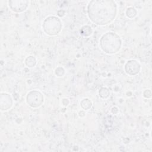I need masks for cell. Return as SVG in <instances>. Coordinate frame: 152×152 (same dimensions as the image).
I'll use <instances>...</instances> for the list:
<instances>
[{
    "mask_svg": "<svg viewBox=\"0 0 152 152\" xmlns=\"http://www.w3.org/2000/svg\"><path fill=\"white\" fill-rule=\"evenodd\" d=\"M25 62H26V64L27 66L31 68V67L34 66V65H36V61L35 58L33 56H28L26 58V59L25 61Z\"/></svg>",
    "mask_w": 152,
    "mask_h": 152,
    "instance_id": "obj_10",
    "label": "cell"
},
{
    "mask_svg": "<svg viewBox=\"0 0 152 152\" xmlns=\"http://www.w3.org/2000/svg\"><path fill=\"white\" fill-rule=\"evenodd\" d=\"M121 45L122 42L119 36L112 32H108L103 34L100 40L102 50L108 54H113L118 52Z\"/></svg>",
    "mask_w": 152,
    "mask_h": 152,
    "instance_id": "obj_2",
    "label": "cell"
},
{
    "mask_svg": "<svg viewBox=\"0 0 152 152\" xmlns=\"http://www.w3.org/2000/svg\"><path fill=\"white\" fill-rule=\"evenodd\" d=\"M64 72V69L61 67H58L55 69V74L59 77L62 76Z\"/></svg>",
    "mask_w": 152,
    "mask_h": 152,
    "instance_id": "obj_13",
    "label": "cell"
},
{
    "mask_svg": "<svg viewBox=\"0 0 152 152\" xmlns=\"http://www.w3.org/2000/svg\"><path fill=\"white\" fill-rule=\"evenodd\" d=\"M26 102L30 106L32 107H37L43 103V96L39 91H31L27 95Z\"/></svg>",
    "mask_w": 152,
    "mask_h": 152,
    "instance_id": "obj_4",
    "label": "cell"
},
{
    "mask_svg": "<svg viewBox=\"0 0 152 152\" xmlns=\"http://www.w3.org/2000/svg\"><path fill=\"white\" fill-rule=\"evenodd\" d=\"M90 19L98 25L111 23L116 17V5L113 1H91L87 7Z\"/></svg>",
    "mask_w": 152,
    "mask_h": 152,
    "instance_id": "obj_1",
    "label": "cell"
},
{
    "mask_svg": "<svg viewBox=\"0 0 152 152\" xmlns=\"http://www.w3.org/2000/svg\"><path fill=\"white\" fill-rule=\"evenodd\" d=\"M27 1H9L10 8L15 12H21L24 11L28 6Z\"/></svg>",
    "mask_w": 152,
    "mask_h": 152,
    "instance_id": "obj_6",
    "label": "cell"
},
{
    "mask_svg": "<svg viewBox=\"0 0 152 152\" xmlns=\"http://www.w3.org/2000/svg\"><path fill=\"white\" fill-rule=\"evenodd\" d=\"M109 94H110V93H109L108 89H107L106 88L103 87L99 91V95L103 99L107 98L109 96Z\"/></svg>",
    "mask_w": 152,
    "mask_h": 152,
    "instance_id": "obj_12",
    "label": "cell"
},
{
    "mask_svg": "<svg viewBox=\"0 0 152 152\" xmlns=\"http://www.w3.org/2000/svg\"><path fill=\"white\" fill-rule=\"evenodd\" d=\"M44 31L48 35L54 36L58 34L62 28L61 20L56 17L50 16L47 17L42 25Z\"/></svg>",
    "mask_w": 152,
    "mask_h": 152,
    "instance_id": "obj_3",
    "label": "cell"
},
{
    "mask_svg": "<svg viewBox=\"0 0 152 152\" xmlns=\"http://www.w3.org/2000/svg\"><path fill=\"white\" fill-rule=\"evenodd\" d=\"M125 70L128 75H135L140 72V65L137 61L130 60L125 64Z\"/></svg>",
    "mask_w": 152,
    "mask_h": 152,
    "instance_id": "obj_5",
    "label": "cell"
},
{
    "mask_svg": "<svg viewBox=\"0 0 152 152\" xmlns=\"http://www.w3.org/2000/svg\"><path fill=\"white\" fill-rule=\"evenodd\" d=\"M80 33L82 35L84 36H88L92 33V29L90 26H86L82 27L80 30Z\"/></svg>",
    "mask_w": 152,
    "mask_h": 152,
    "instance_id": "obj_8",
    "label": "cell"
},
{
    "mask_svg": "<svg viewBox=\"0 0 152 152\" xmlns=\"http://www.w3.org/2000/svg\"><path fill=\"white\" fill-rule=\"evenodd\" d=\"M81 107L84 110H88L89 109L91 106V102L88 99H83L81 103Z\"/></svg>",
    "mask_w": 152,
    "mask_h": 152,
    "instance_id": "obj_9",
    "label": "cell"
},
{
    "mask_svg": "<svg viewBox=\"0 0 152 152\" xmlns=\"http://www.w3.org/2000/svg\"><path fill=\"white\" fill-rule=\"evenodd\" d=\"M1 109L2 110H7L11 107L12 104V100L11 97L7 93L1 94Z\"/></svg>",
    "mask_w": 152,
    "mask_h": 152,
    "instance_id": "obj_7",
    "label": "cell"
},
{
    "mask_svg": "<svg viewBox=\"0 0 152 152\" xmlns=\"http://www.w3.org/2000/svg\"><path fill=\"white\" fill-rule=\"evenodd\" d=\"M126 14L128 18H132L135 17V15H137V11L135 10V8H134L132 7H129L127 9V10L126 11Z\"/></svg>",
    "mask_w": 152,
    "mask_h": 152,
    "instance_id": "obj_11",
    "label": "cell"
}]
</instances>
